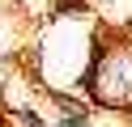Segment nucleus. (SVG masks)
<instances>
[{"mask_svg":"<svg viewBox=\"0 0 132 127\" xmlns=\"http://www.w3.org/2000/svg\"><path fill=\"white\" fill-rule=\"evenodd\" d=\"M60 127H85V119H81V114H68V119H64Z\"/></svg>","mask_w":132,"mask_h":127,"instance_id":"f257e3e1","label":"nucleus"}]
</instances>
